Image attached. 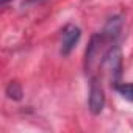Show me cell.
<instances>
[{"label":"cell","mask_w":133,"mask_h":133,"mask_svg":"<svg viewBox=\"0 0 133 133\" xmlns=\"http://www.w3.org/2000/svg\"><path fill=\"white\" fill-rule=\"evenodd\" d=\"M89 111L92 114H100L105 107V92L99 82V77H91L89 86Z\"/></svg>","instance_id":"cell-3"},{"label":"cell","mask_w":133,"mask_h":133,"mask_svg":"<svg viewBox=\"0 0 133 133\" xmlns=\"http://www.w3.org/2000/svg\"><path fill=\"white\" fill-rule=\"evenodd\" d=\"M80 38H82V30L77 25L74 24L66 25L61 31V49H59L61 55H69L78 44Z\"/></svg>","instance_id":"cell-2"},{"label":"cell","mask_w":133,"mask_h":133,"mask_svg":"<svg viewBox=\"0 0 133 133\" xmlns=\"http://www.w3.org/2000/svg\"><path fill=\"white\" fill-rule=\"evenodd\" d=\"M114 89L127 100L133 102V83H116L114 85Z\"/></svg>","instance_id":"cell-4"},{"label":"cell","mask_w":133,"mask_h":133,"mask_svg":"<svg viewBox=\"0 0 133 133\" xmlns=\"http://www.w3.org/2000/svg\"><path fill=\"white\" fill-rule=\"evenodd\" d=\"M6 96L10 99H14V100H21L22 99V88L17 82H11L6 88Z\"/></svg>","instance_id":"cell-5"},{"label":"cell","mask_w":133,"mask_h":133,"mask_svg":"<svg viewBox=\"0 0 133 133\" xmlns=\"http://www.w3.org/2000/svg\"><path fill=\"white\" fill-rule=\"evenodd\" d=\"M102 68H105L110 74V80L113 85L119 83L121 71H122V53L117 44H114L105 55V59L102 63Z\"/></svg>","instance_id":"cell-1"},{"label":"cell","mask_w":133,"mask_h":133,"mask_svg":"<svg viewBox=\"0 0 133 133\" xmlns=\"http://www.w3.org/2000/svg\"><path fill=\"white\" fill-rule=\"evenodd\" d=\"M28 3H41V2H45V0H27Z\"/></svg>","instance_id":"cell-6"},{"label":"cell","mask_w":133,"mask_h":133,"mask_svg":"<svg viewBox=\"0 0 133 133\" xmlns=\"http://www.w3.org/2000/svg\"><path fill=\"white\" fill-rule=\"evenodd\" d=\"M8 2H11V0H0V5H6Z\"/></svg>","instance_id":"cell-7"}]
</instances>
